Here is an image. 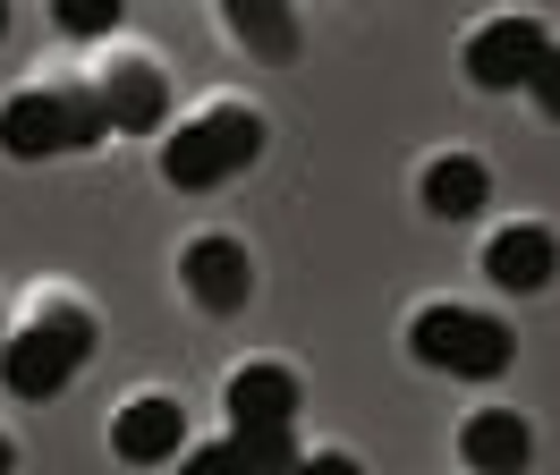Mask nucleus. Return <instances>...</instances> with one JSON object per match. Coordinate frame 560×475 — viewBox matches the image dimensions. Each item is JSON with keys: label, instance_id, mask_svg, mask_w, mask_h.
Masks as SVG:
<instances>
[{"label": "nucleus", "instance_id": "16", "mask_svg": "<svg viewBox=\"0 0 560 475\" xmlns=\"http://www.w3.org/2000/svg\"><path fill=\"white\" fill-rule=\"evenodd\" d=\"M178 475H238L230 441H205V450H178Z\"/></svg>", "mask_w": 560, "mask_h": 475}, {"label": "nucleus", "instance_id": "8", "mask_svg": "<svg viewBox=\"0 0 560 475\" xmlns=\"http://www.w3.org/2000/svg\"><path fill=\"white\" fill-rule=\"evenodd\" d=\"M110 450L128 459V467H162L187 450V407L162 399V391H137V399L110 416Z\"/></svg>", "mask_w": 560, "mask_h": 475}, {"label": "nucleus", "instance_id": "5", "mask_svg": "<svg viewBox=\"0 0 560 475\" xmlns=\"http://www.w3.org/2000/svg\"><path fill=\"white\" fill-rule=\"evenodd\" d=\"M544 51H552L544 18L510 9V18H485V26L467 34V77H476L485 94H510V85H526V77H535V60H544Z\"/></svg>", "mask_w": 560, "mask_h": 475}, {"label": "nucleus", "instance_id": "20", "mask_svg": "<svg viewBox=\"0 0 560 475\" xmlns=\"http://www.w3.org/2000/svg\"><path fill=\"white\" fill-rule=\"evenodd\" d=\"M0 34H9V9H0Z\"/></svg>", "mask_w": 560, "mask_h": 475}, {"label": "nucleus", "instance_id": "2", "mask_svg": "<svg viewBox=\"0 0 560 475\" xmlns=\"http://www.w3.org/2000/svg\"><path fill=\"white\" fill-rule=\"evenodd\" d=\"M103 136V102L85 77H51V85H26V94L0 102V144L18 162H43V153H77Z\"/></svg>", "mask_w": 560, "mask_h": 475}, {"label": "nucleus", "instance_id": "19", "mask_svg": "<svg viewBox=\"0 0 560 475\" xmlns=\"http://www.w3.org/2000/svg\"><path fill=\"white\" fill-rule=\"evenodd\" d=\"M9 467H18V450H9V433H0V475H9Z\"/></svg>", "mask_w": 560, "mask_h": 475}, {"label": "nucleus", "instance_id": "6", "mask_svg": "<svg viewBox=\"0 0 560 475\" xmlns=\"http://www.w3.org/2000/svg\"><path fill=\"white\" fill-rule=\"evenodd\" d=\"M94 102H103V128L153 136L171 119V77H162V60H144V51H119V60L94 77Z\"/></svg>", "mask_w": 560, "mask_h": 475}, {"label": "nucleus", "instance_id": "7", "mask_svg": "<svg viewBox=\"0 0 560 475\" xmlns=\"http://www.w3.org/2000/svg\"><path fill=\"white\" fill-rule=\"evenodd\" d=\"M178 280H187V298L205 305V314H238L255 298V264H246L238 238H196L187 255H178Z\"/></svg>", "mask_w": 560, "mask_h": 475}, {"label": "nucleus", "instance_id": "15", "mask_svg": "<svg viewBox=\"0 0 560 475\" xmlns=\"http://www.w3.org/2000/svg\"><path fill=\"white\" fill-rule=\"evenodd\" d=\"M119 0H60V34H110Z\"/></svg>", "mask_w": 560, "mask_h": 475}, {"label": "nucleus", "instance_id": "14", "mask_svg": "<svg viewBox=\"0 0 560 475\" xmlns=\"http://www.w3.org/2000/svg\"><path fill=\"white\" fill-rule=\"evenodd\" d=\"M230 459H238V475H298V441H289V425H272V433H230Z\"/></svg>", "mask_w": 560, "mask_h": 475}, {"label": "nucleus", "instance_id": "4", "mask_svg": "<svg viewBox=\"0 0 560 475\" xmlns=\"http://www.w3.org/2000/svg\"><path fill=\"white\" fill-rule=\"evenodd\" d=\"M408 348H417L433 373H467V382H492L510 373V323L501 314H476V305H417L408 323Z\"/></svg>", "mask_w": 560, "mask_h": 475}, {"label": "nucleus", "instance_id": "12", "mask_svg": "<svg viewBox=\"0 0 560 475\" xmlns=\"http://www.w3.org/2000/svg\"><path fill=\"white\" fill-rule=\"evenodd\" d=\"M417 196H424V212H442V221H467V212H485L492 170L476 162V153H442V162H424Z\"/></svg>", "mask_w": 560, "mask_h": 475}, {"label": "nucleus", "instance_id": "17", "mask_svg": "<svg viewBox=\"0 0 560 475\" xmlns=\"http://www.w3.org/2000/svg\"><path fill=\"white\" fill-rule=\"evenodd\" d=\"M526 94H535V102H544V111L560 119V43L544 51V60H535V77H526Z\"/></svg>", "mask_w": 560, "mask_h": 475}, {"label": "nucleus", "instance_id": "11", "mask_svg": "<svg viewBox=\"0 0 560 475\" xmlns=\"http://www.w3.org/2000/svg\"><path fill=\"white\" fill-rule=\"evenodd\" d=\"M458 459L476 475H518L535 459V433H526L518 407H476L467 425H458Z\"/></svg>", "mask_w": 560, "mask_h": 475}, {"label": "nucleus", "instance_id": "3", "mask_svg": "<svg viewBox=\"0 0 560 475\" xmlns=\"http://www.w3.org/2000/svg\"><path fill=\"white\" fill-rule=\"evenodd\" d=\"M255 153H264V119H255L246 102H205L196 119L171 128L162 178H171V187H221V178H238Z\"/></svg>", "mask_w": 560, "mask_h": 475}, {"label": "nucleus", "instance_id": "9", "mask_svg": "<svg viewBox=\"0 0 560 475\" xmlns=\"http://www.w3.org/2000/svg\"><path fill=\"white\" fill-rule=\"evenodd\" d=\"M552 271H560V238L544 230V221H510V230L485 238V280H492V289L526 298V289H544Z\"/></svg>", "mask_w": 560, "mask_h": 475}, {"label": "nucleus", "instance_id": "18", "mask_svg": "<svg viewBox=\"0 0 560 475\" xmlns=\"http://www.w3.org/2000/svg\"><path fill=\"white\" fill-rule=\"evenodd\" d=\"M298 475H365V467H357L349 450H315V459H298Z\"/></svg>", "mask_w": 560, "mask_h": 475}, {"label": "nucleus", "instance_id": "13", "mask_svg": "<svg viewBox=\"0 0 560 475\" xmlns=\"http://www.w3.org/2000/svg\"><path fill=\"white\" fill-rule=\"evenodd\" d=\"M230 34H238L246 51H272V60L298 51V18L280 0H230Z\"/></svg>", "mask_w": 560, "mask_h": 475}, {"label": "nucleus", "instance_id": "10", "mask_svg": "<svg viewBox=\"0 0 560 475\" xmlns=\"http://www.w3.org/2000/svg\"><path fill=\"white\" fill-rule=\"evenodd\" d=\"M221 407H230V433H272V425L298 416V373L289 366H238Z\"/></svg>", "mask_w": 560, "mask_h": 475}, {"label": "nucleus", "instance_id": "1", "mask_svg": "<svg viewBox=\"0 0 560 475\" xmlns=\"http://www.w3.org/2000/svg\"><path fill=\"white\" fill-rule=\"evenodd\" d=\"M85 348H94V314L77 298H35V314L0 339V382L18 399H60L69 373L85 366Z\"/></svg>", "mask_w": 560, "mask_h": 475}]
</instances>
